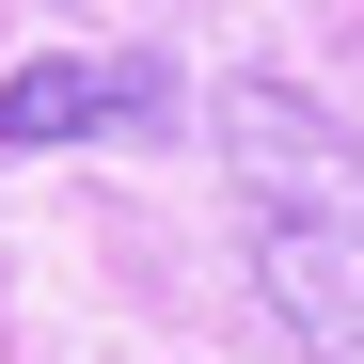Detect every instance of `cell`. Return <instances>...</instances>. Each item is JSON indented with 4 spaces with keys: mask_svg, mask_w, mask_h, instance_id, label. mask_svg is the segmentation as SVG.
Returning <instances> with one entry per match:
<instances>
[{
    "mask_svg": "<svg viewBox=\"0 0 364 364\" xmlns=\"http://www.w3.org/2000/svg\"><path fill=\"white\" fill-rule=\"evenodd\" d=\"M206 143H222L237 191H254V222H333V237H364V143H348L301 80H222V95H206Z\"/></svg>",
    "mask_w": 364,
    "mask_h": 364,
    "instance_id": "6da1fadb",
    "label": "cell"
},
{
    "mask_svg": "<svg viewBox=\"0 0 364 364\" xmlns=\"http://www.w3.org/2000/svg\"><path fill=\"white\" fill-rule=\"evenodd\" d=\"M174 127V64L159 48H48V64L0 80V143L48 159V143H143Z\"/></svg>",
    "mask_w": 364,
    "mask_h": 364,
    "instance_id": "7a4b0ae2",
    "label": "cell"
},
{
    "mask_svg": "<svg viewBox=\"0 0 364 364\" xmlns=\"http://www.w3.org/2000/svg\"><path fill=\"white\" fill-rule=\"evenodd\" d=\"M254 301L301 364H364V237L333 222H254Z\"/></svg>",
    "mask_w": 364,
    "mask_h": 364,
    "instance_id": "3957f363",
    "label": "cell"
}]
</instances>
